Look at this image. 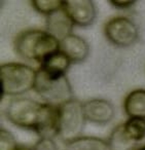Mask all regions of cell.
Masks as SVG:
<instances>
[{"mask_svg": "<svg viewBox=\"0 0 145 150\" xmlns=\"http://www.w3.org/2000/svg\"><path fill=\"white\" fill-rule=\"evenodd\" d=\"M4 115L11 123L39 137L57 136L58 108L31 98L16 97L9 101Z\"/></svg>", "mask_w": 145, "mask_h": 150, "instance_id": "1", "label": "cell"}, {"mask_svg": "<svg viewBox=\"0 0 145 150\" xmlns=\"http://www.w3.org/2000/svg\"><path fill=\"white\" fill-rule=\"evenodd\" d=\"M14 48L22 59L40 64L50 54L60 50V40L46 30L28 29L16 36Z\"/></svg>", "mask_w": 145, "mask_h": 150, "instance_id": "2", "label": "cell"}, {"mask_svg": "<svg viewBox=\"0 0 145 150\" xmlns=\"http://www.w3.org/2000/svg\"><path fill=\"white\" fill-rule=\"evenodd\" d=\"M37 70L23 63H6L0 66L1 96L20 97L33 90Z\"/></svg>", "mask_w": 145, "mask_h": 150, "instance_id": "3", "label": "cell"}, {"mask_svg": "<svg viewBox=\"0 0 145 150\" xmlns=\"http://www.w3.org/2000/svg\"><path fill=\"white\" fill-rule=\"evenodd\" d=\"M57 108V137L65 145L80 137L85 129L87 119L83 111V104L77 99L72 98Z\"/></svg>", "mask_w": 145, "mask_h": 150, "instance_id": "4", "label": "cell"}, {"mask_svg": "<svg viewBox=\"0 0 145 150\" xmlns=\"http://www.w3.org/2000/svg\"><path fill=\"white\" fill-rule=\"evenodd\" d=\"M34 91L46 104L59 107L73 97L72 86L65 76L53 77L38 69L36 74Z\"/></svg>", "mask_w": 145, "mask_h": 150, "instance_id": "5", "label": "cell"}, {"mask_svg": "<svg viewBox=\"0 0 145 150\" xmlns=\"http://www.w3.org/2000/svg\"><path fill=\"white\" fill-rule=\"evenodd\" d=\"M104 35L114 46L129 47L138 40L139 29L130 18L118 16L105 23Z\"/></svg>", "mask_w": 145, "mask_h": 150, "instance_id": "6", "label": "cell"}, {"mask_svg": "<svg viewBox=\"0 0 145 150\" xmlns=\"http://www.w3.org/2000/svg\"><path fill=\"white\" fill-rule=\"evenodd\" d=\"M63 11L73 25L80 28L93 25L97 18V7L92 0H65Z\"/></svg>", "mask_w": 145, "mask_h": 150, "instance_id": "7", "label": "cell"}, {"mask_svg": "<svg viewBox=\"0 0 145 150\" xmlns=\"http://www.w3.org/2000/svg\"><path fill=\"white\" fill-rule=\"evenodd\" d=\"M82 104L87 121L104 125L109 123L114 118V115H115L114 106L110 101L106 99H90L83 102Z\"/></svg>", "mask_w": 145, "mask_h": 150, "instance_id": "8", "label": "cell"}, {"mask_svg": "<svg viewBox=\"0 0 145 150\" xmlns=\"http://www.w3.org/2000/svg\"><path fill=\"white\" fill-rule=\"evenodd\" d=\"M60 50L68 57L72 64H80L89 57L90 45L83 37L71 33L60 40Z\"/></svg>", "mask_w": 145, "mask_h": 150, "instance_id": "9", "label": "cell"}, {"mask_svg": "<svg viewBox=\"0 0 145 150\" xmlns=\"http://www.w3.org/2000/svg\"><path fill=\"white\" fill-rule=\"evenodd\" d=\"M71 64L72 63L70 62L68 57L61 50H58L46 57L39 64L38 69L53 77H60L66 75Z\"/></svg>", "mask_w": 145, "mask_h": 150, "instance_id": "10", "label": "cell"}, {"mask_svg": "<svg viewBox=\"0 0 145 150\" xmlns=\"http://www.w3.org/2000/svg\"><path fill=\"white\" fill-rule=\"evenodd\" d=\"M45 25L46 31L59 40L72 33V28L74 26L63 9L50 17H46Z\"/></svg>", "mask_w": 145, "mask_h": 150, "instance_id": "11", "label": "cell"}, {"mask_svg": "<svg viewBox=\"0 0 145 150\" xmlns=\"http://www.w3.org/2000/svg\"><path fill=\"white\" fill-rule=\"evenodd\" d=\"M124 111L128 117L145 118V88H136L127 95Z\"/></svg>", "mask_w": 145, "mask_h": 150, "instance_id": "12", "label": "cell"}, {"mask_svg": "<svg viewBox=\"0 0 145 150\" xmlns=\"http://www.w3.org/2000/svg\"><path fill=\"white\" fill-rule=\"evenodd\" d=\"M65 150H111L108 142L98 137L80 136L65 144Z\"/></svg>", "mask_w": 145, "mask_h": 150, "instance_id": "13", "label": "cell"}, {"mask_svg": "<svg viewBox=\"0 0 145 150\" xmlns=\"http://www.w3.org/2000/svg\"><path fill=\"white\" fill-rule=\"evenodd\" d=\"M111 150H134L137 143L130 139L124 133V125H117L111 131L107 140Z\"/></svg>", "mask_w": 145, "mask_h": 150, "instance_id": "14", "label": "cell"}, {"mask_svg": "<svg viewBox=\"0 0 145 150\" xmlns=\"http://www.w3.org/2000/svg\"><path fill=\"white\" fill-rule=\"evenodd\" d=\"M122 125L124 133L132 141L138 143L145 138V118L129 117Z\"/></svg>", "mask_w": 145, "mask_h": 150, "instance_id": "15", "label": "cell"}, {"mask_svg": "<svg viewBox=\"0 0 145 150\" xmlns=\"http://www.w3.org/2000/svg\"><path fill=\"white\" fill-rule=\"evenodd\" d=\"M62 0H32L31 4L37 13L50 17L63 9Z\"/></svg>", "mask_w": 145, "mask_h": 150, "instance_id": "16", "label": "cell"}, {"mask_svg": "<svg viewBox=\"0 0 145 150\" xmlns=\"http://www.w3.org/2000/svg\"><path fill=\"white\" fill-rule=\"evenodd\" d=\"M19 145L11 132L7 129H0V150H18Z\"/></svg>", "mask_w": 145, "mask_h": 150, "instance_id": "17", "label": "cell"}, {"mask_svg": "<svg viewBox=\"0 0 145 150\" xmlns=\"http://www.w3.org/2000/svg\"><path fill=\"white\" fill-rule=\"evenodd\" d=\"M31 150H59V147L52 137H40Z\"/></svg>", "mask_w": 145, "mask_h": 150, "instance_id": "18", "label": "cell"}, {"mask_svg": "<svg viewBox=\"0 0 145 150\" xmlns=\"http://www.w3.org/2000/svg\"><path fill=\"white\" fill-rule=\"evenodd\" d=\"M109 3L117 9H128L136 4V1H128V0H110Z\"/></svg>", "mask_w": 145, "mask_h": 150, "instance_id": "19", "label": "cell"}, {"mask_svg": "<svg viewBox=\"0 0 145 150\" xmlns=\"http://www.w3.org/2000/svg\"><path fill=\"white\" fill-rule=\"evenodd\" d=\"M18 150H31V148H28L26 146H19Z\"/></svg>", "mask_w": 145, "mask_h": 150, "instance_id": "20", "label": "cell"}, {"mask_svg": "<svg viewBox=\"0 0 145 150\" xmlns=\"http://www.w3.org/2000/svg\"><path fill=\"white\" fill-rule=\"evenodd\" d=\"M134 150H145V145H142L140 147H136Z\"/></svg>", "mask_w": 145, "mask_h": 150, "instance_id": "21", "label": "cell"}]
</instances>
